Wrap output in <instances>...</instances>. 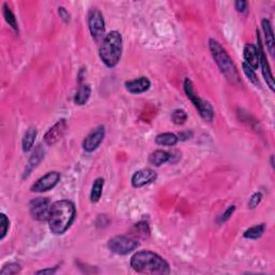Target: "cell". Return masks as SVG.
<instances>
[{
	"instance_id": "obj_3",
	"label": "cell",
	"mask_w": 275,
	"mask_h": 275,
	"mask_svg": "<svg viewBox=\"0 0 275 275\" xmlns=\"http://www.w3.org/2000/svg\"><path fill=\"white\" fill-rule=\"evenodd\" d=\"M123 54V37L118 30L110 31L105 35L99 49V57L108 68H114Z\"/></svg>"
},
{
	"instance_id": "obj_35",
	"label": "cell",
	"mask_w": 275,
	"mask_h": 275,
	"mask_svg": "<svg viewBox=\"0 0 275 275\" xmlns=\"http://www.w3.org/2000/svg\"><path fill=\"white\" fill-rule=\"evenodd\" d=\"M192 135H193V134L189 135V131H187V132H182V134H179V136H177V137H178V140L185 141V140L189 139V137L192 136Z\"/></svg>"
},
{
	"instance_id": "obj_1",
	"label": "cell",
	"mask_w": 275,
	"mask_h": 275,
	"mask_svg": "<svg viewBox=\"0 0 275 275\" xmlns=\"http://www.w3.org/2000/svg\"><path fill=\"white\" fill-rule=\"evenodd\" d=\"M77 216V209L69 200H58L51 205L49 228L53 235L60 236L70 229Z\"/></svg>"
},
{
	"instance_id": "obj_20",
	"label": "cell",
	"mask_w": 275,
	"mask_h": 275,
	"mask_svg": "<svg viewBox=\"0 0 275 275\" xmlns=\"http://www.w3.org/2000/svg\"><path fill=\"white\" fill-rule=\"evenodd\" d=\"M178 142V137L172 132H163L157 135L155 138V143L160 146H174Z\"/></svg>"
},
{
	"instance_id": "obj_32",
	"label": "cell",
	"mask_w": 275,
	"mask_h": 275,
	"mask_svg": "<svg viewBox=\"0 0 275 275\" xmlns=\"http://www.w3.org/2000/svg\"><path fill=\"white\" fill-rule=\"evenodd\" d=\"M235 8L237 12L245 13L248 10V2L244 1V0H237L235 2Z\"/></svg>"
},
{
	"instance_id": "obj_15",
	"label": "cell",
	"mask_w": 275,
	"mask_h": 275,
	"mask_svg": "<svg viewBox=\"0 0 275 275\" xmlns=\"http://www.w3.org/2000/svg\"><path fill=\"white\" fill-rule=\"evenodd\" d=\"M243 57H244V62L246 65L253 68L254 70H257L259 68V52L255 44L248 43L244 46L243 50Z\"/></svg>"
},
{
	"instance_id": "obj_22",
	"label": "cell",
	"mask_w": 275,
	"mask_h": 275,
	"mask_svg": "<svg viewBox=\"0 0 275 275\" xmlns=\"http://www.w3.org/2000/svg\"><path fill=\"white\" fill-rule=\"evenodd\" d=\"M104 186V178L97 177L93 183L92 192H91V201L93 203H97L101 199L102 192Z\"/></svg>"
},
{
	"instance_id": "obj_19",
	"label": "cell",
	"mask_w": 275,
	"mask_h": 275,
	"mask_svg": "<svg viewBox=\"0 0 275 275\" xmlns=\"http://www.w3.org/2000/svg\"><path fill=\"white\" fill-rule=\"evenodd\" d=\"M92 95V87L89 84H83L80 86V88L78 89V92L76 93L75 96V103L77 105H84L88 102L89 98H91Z\"/></svg>"
},
{
	"instance_id": "obj_8",
	"label": "cell",
	"mask_w": 275,
	"mask_h": 275,
	"mask_svg": "<svg viewBox=\"0 0 275 275\" xmlns=\"http://www.w3.org/2000/svg\"><path fill=\"white\" fill-rule=\"evenodd\" d=\"M51 200L49 198H35L29 202V212L31 217L38 221L49 220L51 211Z\"/></svg>"
},
{
	"instance_id": "obj_31",
	"label": "cell",
	"mask_w": 275,
	"mask_h": 275,
	"mask_svg": "<svg viewBox=\"0 0 275 275\" xmlns=\"http://www.w3.org/2000/svg\"><path fill=\"white\" fill-rule=\"evenodd\" d=\"M235 211H236V205H230L229 208L225 211V213H223L219 216V219H218L219 223L223 224V223H226L227 220H229L231 218V216L234 215Z\"/></svg>"
},
{
	"instance_id": "obj_13",
	"label": "cell",
	"mask_w": 275,
	"mask_h": 275,
	"mask_svg": "<svg viewBox=\"0 0 275 275\" xmlns=\"http://www.w3.org/2000/svg\"><path fill=\"white\" fill-rule=\"evenodd\" d=\"M67 130V121L66 119H59L57 123L51 127L44 135V143L49 146H53L65 136Z\"/></svg>"
},
{
	"instance_id": "obj_9",
	"label": "cell",
	"mask_w": 275,
	"mask_h": 275,
	"mask_svg": "<svg viewBox=\"0 0 275 275\" xmlns=\"http://www.w3.org/2000/svg\"><path fill=\"white\" fill-rule=\"evenodd\" d=\"M60 172L58 171H50L43 177L37 179V181L31 185L30 192L37 193V194H42L45 192H49L53 188L57 186V184L60 181Z\"/></svg>"
},
{
	"instance_id": "obj_17",
	"label": "cell",
	"mask_w": 275,
	"mask_h": 275,
	"mask_svg": "<svg viewBox=\"0 0 275 275\" xmlns=\"http://www.w3.org/2000/svg\"><path fill=\"white\" fill-rule=\"evenodd\" d=\"M261 26L264 33V38H266V45L267 49L270 52V54L274 55V46H275V41H274V34L272 29V25L270 23V20L267 19H263L261 20Z\"/></svg>"
},
{
	"instance_id": "obj_24",
	"label": "cell",
	"mask_w": 275,
	"mask_h": 275,
	"mask_svg": "<svg viewBox=\"0 0 275 275\" xmlns=\"http://www.w3.org/2000/svg\"><path fill=\"white\" fill-rule=\"evenodd\" d=\"M264 231H266V224L253 226L250 229H247L244 232V237L245 239H250V240H258L259 237L262 236Z\"/></svg>"
},
{
	"instance_id": "obj_28",
	"label": "cell",
	"mask_w": 275,
	"mask_h": 275,
	"mask_svg": "<svg viewBox=\"0 0 275 275\" xmlns=\"http://www.w3.org/2000/svg\"><path fill=\"white\" fill-rule=\"evenodd\" d=\"M242 68H243V72L245 73V76L247 77L248 80H250V82H252L254 85L259 86V80L256 76L255 70H254V69L251 68L248 65H246L244 61L242 62Z\"/></svg>"
},
{
	"instance_id": "obj_26",
	"label": "cell",
	"mask_w": 275,
	"mask_h": 275,
	"mask_svg": "<svg viewBox=\"0 0 275 275\" xmlns=\"http://www.w3.org/2000/svg\"><path fill=\"white\" fill-rule=\"evenodd\" d=\"M188 115L183 109L174 110L171 114V120L176 125H183L187 120Z\"/></svg>"
},
{
	"instance_id": "obj_2",
	"label": "cell",
	"mask_w": 275,
	"mask_h": 275,
	"mask_svg": "<svg viewBox=\"0 0 275 275\" xmlns=\"http://www.w3.org/2000/svg\"><path fill=\"white\" fill-rule=\"evenodd\" d=\"M130 266L142 274H169L170 264L158 254L151 251H139L130 259Z\"/></svg>"
},
{
	"instance_id": "obj_5",
	"label": "cell",
	"mask_w": 275,
	"mask_h": 275,
	"mask_svg": "<svg viewBox=\"0 0 275 275\" xmlns=\"http://www.w3.org/2000/svg\"><path fill=\"white\" fill-rule=\"evenodd\" d=\"M184 92L186 94L187 98L195 105V108L198 110L201 118L208 121H211L214 118V109L212 107V104L208 101H205L203 99H201L198 95L195 93L194 84L189 79H186L184 82Z\"/></svg>"
},
{
	"instance_id": "obj_7",
	"label": "cell",
	"mask_w": 275,
	"mask_h": 275,
	"mask_svg": "<svg viewBox=\"0 0 275 275\" xmlns=\"http://www.w3.org/2000/svg\"><path fill=\"white\" fill-rule=\"evenodd\" d=\"M87 24L92 38L96 42H102L105 37V23L101 11H99L98 9H93L88 13Z\"/></svg>"
},
{
	"instance_id": "obj_10",
	"label": "cell",
	"mask_w": 275,
	"mask_h": 275,
	"mask_svg": "<svg viewBox=\"0 0 275 275\" xmlns=\"http://www.w3.org/2000/svg\"><path fill=\"white\" fill-rule=\"evenodd\" d=\"M257 42H258V52H259V67L261 68V72L262 76L264 78V81L267 82V85L270 87L272 92H274V78L272 75V70L271 67L269 65V61L267 59V55L266 52L263 50V46L261 43V37L260 34H259V30H257Z\"/></svg>"
},
{
	"instance_id": "obj_14",
	"label": "cell",
	"mask_w": 275,
	"mask_h": 275,
	"mask_svg": "<svg viewBox=\"0 0 275 275\" xmlns=\"http://www.w3.org/2000/svg\"><path fill=\"white\" fill-rule=\"evenodd\" d=\"M125 88L127 92L134 95L143 94L149 91L151 88V81L146 77H140L135 80L126 81L125 82Z\"/></svg>"
},
{
	"instance_id": "obj_33",
	"label": "cell",
	"mask_w": 275,
	"mask_h": 275,
	"mask_svg": "<svg viewBox=\"0 0 275 275\" xmlns=\"http://www.w3.org/2000/svg\"><path fill=\"white\" fill-rule=\"evenodd\" d=\"M58 14H59V17H60V19L62 20L63 23L68 24L69 22H70V20H71L70 13H69V12L67 11L66 8H63V7H59V8H58Z\"/></svg>"
},
{
	"instance_id": "obj_16",
	"label": "cell",
	"mask_w": 275,
	"mask_h": 275,
	"mask_svg": "<svg viewBox=\"0 0 275 275\" xmlns=\"http://www.w3.org/2000/svg\"><path fill=\"white\" fill-rule=\"evenodd\" d=\"M44 157V150L43 147H42L41 144L37 145V147L35 149L33 155L30 156L28 163H27V167L25 169V173H24V177H27L29 174L31 173V171L34 170V169L39 165V162L43 159Z\"/></svg>"
},
{
	"instance_id": "obj_29",
	"label": "cell",
	"mask_w": 275,
	"mask_h": 275,
	"mask_svg": "<svg viewBox=\"0 0 275 275\" xmlns=\"http://www.w3.org/2000/svg\"><path fill=\"white\" fill-rule=\"evenodd\" d=\"M134 236H142L146 237L150 236V228L147 223H139L134 227Z\"/></svg>"
},
{
	"instance_id": "obj_23",
	"label": "cell",
	"mask_w": 275,
	"mask_h": 275,
	"mask_svg": "<svg viewBox=\"0 0 275 275\" xmlns=\"http://www.w3.org/2000/svg\"><path fill=\"white\" fill-rule=\"evenodd\" d=\"M2 14L4 17V20H6V22L9 24L10 27H11L14 31H17L19 33V23L17 20V18H15L14 13L11 11V9L9 8V6L7 3H3L2 6Z\"/></svg>"
},
{
	"instance_id": "obj_30",
	"label": "cell",
	"mask_w": 275,
	"mask_h": 275,
	"mask_svg": "<svg viewBox=\"0 0 275 275\" xmlns=\"http://www.w3.org/2000/svg\"><path fill=\"white\" fill-rule=\"evenodd\" d=\"M262 197H263V196L260 192H257V193L254 194L251 197L250 201H248V209H251V210L256 209L257 206L260 204Z\"/></svg>"
},
{
	"instance_id": "obj_25",
	"label": "cell",
	"mask_w": 275,
	"mask_h": 275,
	"mask_svg": "<svg viewBox=\"0 0 275 275\" xmlns=\"http://www.w3.org/2000/svg\"><path fill=\"white\" fill-rule=\"evenodd\" d=\"M10 229V219L8 216L1 213L0 214V241H3L7 236Z\"/></svg>"
},
{
	"instance_id": "obj_34",
	"label": "cell",
	"mask_w": 275,
	"mask_h": 275,
	"mask_svg": "<svg viewBox=\"0 0 275 275\" xmlns=\"http://www.w3.org/2000/svg\"><path fill=\"white\" fill-rule=\"evenodd\" d=\"M57 269H58V267L43 269V270H40V271L37 272V274H54V273H56Z\"/></svg>"
},
{
	"instance_id": "obj_11",
	"label": "cell",
	"mask_w": 275,
	"mask_h": 275,
	"mask_svg": "<svg viewBox=\"0 0 275 275\" xmlns=\"http://www.w3.org/2000/svg\"><path fill=\"white\" fill-rule=\"evenodd\" d=\"M105 137V127L104 126H99L96 129H94L91 134L86 136L84 139L82 147L84 152L86 153H93L96 151L100 144L102 143Z\"/></svg>"
},
{
	"instance_id": "obj_27",
	"label": "cell",
	"mask_w": 275,
	"mask_h": 275,
	"mask_svg": "<svg viewBox=\"0 0 275 275\" xmlns=\"http://www.w3.org/2000/svg\"><path fill=\"white\" fill-rule=\"evenodd\" d=\"M22 267L18 262H10L6 266H3L2 269L0 270V274L1 275H14L20 272Z\"/></svg>"
},
{
	"instance_id": "obj_4",
	"label": "cell",
	"mask_w": 275,
	"mask_h": 275,
	"mask_svg": "<svg viewBox=\"0 0 275 275\" xmlns=\"http://www.w3.org/2000/svg\"><path fill=\"white\" fill-rule=\"evenodd\" d=\"M209 49L211 51L214 60L217 65L220 72L223 76L232 84H239L240 83V76L236 70V67L232 61L231 57L228 53L220 45L218 41L211 38L209 40Z\"/></svg>"
},
{
	"instance_id": "obj_18",
	"label": "cell",
	"mask_w": 275,
	"mask_h": 275,
	"mask_svg": "<svg viewBox=\"0 0 275 275\" xmlns=\"http://www.w3.org/2000/svg\"><path fill=\"white\" fill-rule=\"evenodd\" d=\"M172 154L167 151L163 150H157L155 152H153L149 157V162L152 166L154 167H161L163 163H166L168 161H171Z\"/></svg>"
},
{
	"instance_id": "obj_21",
	"label": "cell",
	"mask_w": 275,
	"mask_h": 275,
	"mask_svg": "<svg viewBox=\"0 0 275 275\" xmlns=\"http://www.w3.org/2000/svg\"><path fill=\"white\" fill-rule=\"evenodd\" d=\"M37 135H38V132H37V129L35 128V127H30V128H28L27 131L25 132L23 141H22V149L24 153H29L31 150L34 149V144H35Z\"/></svg>"
},
{
	"instance_id": "obj_12",
	"label": "cell",
	"mask_w": 275,
	"mask_h": 275,
	"mask_svg": "<svg viewBox=\"0 0 275 275\" xmlns=\"http://www.w3.org/2000/svg\"><path fill=\"white\" fill-rule=\"evenodd\" d=\"M156 179L157 173L154 170H152V169L144 168L135 172V174L131 177V185L135 188H141L155 182Z\"/></svg>"
},
{
	"instance_id": "obj_6",
	"label": "cell",
	"mask_w": 275,
	"mask_h": 275,
	"mask_svg": "<svg viewBox=\"0 0 275 275\" xmlns=\"http://www.w3.org/2000/svg\"><path fill=\"white\" fill-rule=\"evenodd\" d=\"M140 246V242L126 236H116L111 237L108 242L109 250L116 254V255L125 256L128 254L135 252L138 247Z\"/></svg>"
}]
</instances>
